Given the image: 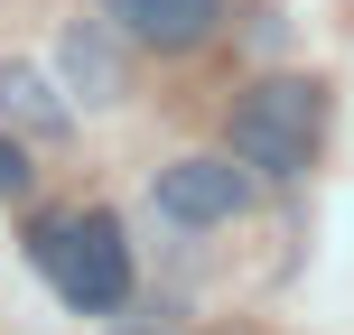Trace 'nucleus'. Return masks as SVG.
<instances>
[{
  "mask_svg": "<svg viewBox=\"0 0 354 335\" xmlns=\"http://www.w3.org/2000/svg\"><path fill=\"white\" fill-rule=\"evenodd\" d=\"M317 131H326V84H308V75H270V84H252L243 103H233L224 149H233L252 177H299L308 149H317Z\"/></svg>",
  "mask_w": 354,
  "mask_h": 335,
  "instance_id": "1",
  "label": "nucleus"
},
{
  "mask_svg": "<svg viewBox=\"0 0 354 335\" xmlns=\"http://www.w3.org/2000/svg\"><path fill=\"white\" fill-rule=\"evenodd\" d=\"M28 261L56 280V298L84 307V317H103V307L131 298V242L112 214H56V224L28 233Z\"/></svg>",
  "mask_w": 354,
  "mask_h": 335,
  "instance_id": "2",
  "label": "nucleus"
},
{
  "mask_svg": "<svg viewBox=\"0 0 354 335\" xmlns=\"http://www.w3.org/2000/svg\"><path fill=\"white\" fill-rule=\"evenodd\" d=\"M149 205L168 214V224L205 233V224H233V214L252 205V168L233 159V149H196V159H168L149 177Z\"/></svg>",
  "mask_w": 354,
  "mask_h": 335,
  "instance_id": "3",
  "label": "nucleus"
},
{
  "mask_svg": "<svg viewBox=\"0 0 354 335\" xmlns=\"http://www.w3.org/2000/svg\"><path fill=\"white\" fill-rule=\"evenodd\" d=\"M103 19L131 37V47H159V56H187L224 28V0H103Z\"/></svg>",
  "mask_w": 354,
  "mask_h": 335,
  "instance_id": "4",
  "label": "nucleus"
},
{
  "mask_svg": "<svg viewBox=\"0 0 354 335\" xmlns=\"http://www.w3.org/2000/svg\"><path fill=\"white\" fill-rule=\"evenodd\" d=\"M0 122L28 131V140H66V131H75V103L37 66H0Z\"/></svg>",
  "mask_w": 354,
  "mask_h": 335,
  "instance_id": "5",
  "label": "nucleus"
},
{
  "mask_svg": "<svg viewBox=\"0 0 354 335\" xmlns=\"http://www.w3.org/2000/svg\"><path fill=\"white\" fill-rule=\"evenodd\" d=\"M66 84L84 103H122V56L103 47V28H66Z\"/></svg>",
  "mask_w": 354,
  "mask_h": 335,
  "instance_id": "6",
  "label": "nucleus"
},
{
  "mask_svg": "<svg viewBox=\"0 0 354 335\" xmlns=\"http://www.w3.org/2000/svg\"><path fill=\"white\" fill-rule=\"evenodd\" d=\"M28 149H19V140H0V195H10V205H19V195H28Z\"/></svg>",
  "mask_w": 354,
  "mask_h": 335,
  "instance_id": "7",
  "label": "nucleus"
}]
</instances>
